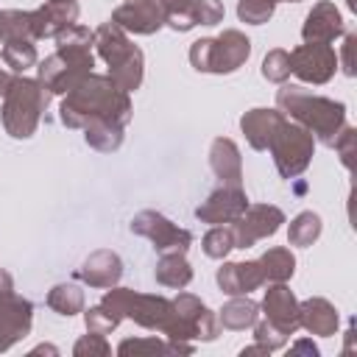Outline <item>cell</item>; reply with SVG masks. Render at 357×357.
<instances>
[{
    "label": "cell",
    "instance_id": "9c48e42d",
    "mask_svg": "<svg viewBox=\"0 0 357 357\" xmlns=\"http://www.w3.org/2000/svg\"><path fill=\"white\" fill-rule=\"evenodd\" d=\"M273 11V0H243L240 3V17L248 22H262L265 17H271Z\"/></svg>",
    "mask_w": 357,
    "mask_h": 357
},
{
    "label": "cell",
    "instance_id": "3957f363",
    "mask_svg": "<svg viewBox=\"0 0 357 357\" xmlns=\"http://www.w3.org/2000/svg\"><path fill=\"white\" fill-rule=\"evenodd\" d=\"M75 14L78 8L73 0H50L42 11L31 14V28L36 36H47V33H56L61 25H70Z\"/></svg>",
    "mask_w": 357,
    "mask_h": 357
},
{
    "label": "cell",
    "instance_id": "6da1fadb",
    "mask_svg": "<svg viewBox=\"0 0 357 357\" xmlns=\"http://www.w3.org/2000/svg\"><path fill=\"white\" fill-rule=\"evenodd\" d=\"M192 64L198 70H215V73H229L234 70L245 56H248V39H243L240 33L229 31L226 36H220L218 42L212 39H201L192 47Z\"/></svg>",
    "mask_w": 357,
    "mask_h": 357
},
{
    "label": "cell",
    "instance_id": "7a4b0ae2",
    "mask_svg": "<svg viewBox=\"0 0 357 357\" xmlns=\"http://www.w3.org/2000/svg\"><path fill=\"white\" fill-rule=\"evenodd\" d=\"M100 50L106 56V61L114 67V78L126 86V89H134L139 84V64H142V56L137 47H131L114 28H106L100 31Z\"/></svg>",
    "mask_w": 357,
    "mask_h": 357
},
{
    "label": "cell",
    "instance_id": "8992f818",
    "mask_svg": "<svg viewBox=\"0 0 357 357\" xmlns=\"http://www.w3.org/2000/svg\"><path fill=\"white\" fill-rule=\"evenodd\" d=\"M100 259L112 265V268L106 271V276H103V284H109V282H114V279L120 276V262H117V257H112V254H98V257H92V259L84 265V279L92 282V284H100V276L95 273V262H100ZM100 271H103V268H100Z\"/></svg>",
    "mask_w": 357,
    "mask_h": 357
},
{
    "label": "cell",
    "instance_id": "8fae6325",
    "mask_svg": "<svg viewBox=\"0 0 357 357\" xmlns=\"http://www.w3.org/2000/svg\"><path fill=\"white\" fill-rule=\"evenodd\" d=\"M251 318H254V304H231L226 312H223V321L229 324V326H245V324H251Z\"/></svg>",
    "mask_w": 357,
    "mask_h": 357
},
{
    "label": "cell",
    "instance_id": "7c38bea8",
    "mask_svg": "<svg viewBox=\"0 0 357 357\" xmlns=\"http://www.w3.org/2000/svg\"><path fill=\"white\" fill-rule=\"evenodd\" d=\"M229 248H231V231L215 229V231L206 237V254H209V257H223Z\"/></svg>",
    "mask_w": 357,
    "mask_h": 357
},
{
    "label": "cell",
    "instance_id": "277c9868",
    "mask_svg": "<svg viewBox=\"0 0 357 357\" xmlns=\"http://www.w3.org/2000/svg\"><path fill=\"white\" fill-rule=\"evenodd\" d=\"M114 20L120 22V25H126V28H134V31H139V33H151L153 28H159V20H162V11H159V6L156 3H131V6H123L117 14H114Z\"/></svg>",
    "mask_w": 357,
    "mask_h": 357
},
{
    "label": "cell",
    "instance_id": "ba28073f",
    "mask_svg": "<svg viewBox=\"0 0 357 357\" xmlns=\"http://www.w3.org/2000/svg\"><path fill=\"white\" fill-rule=\"evenodd\" d=\"M192 14H195V22L215 25L223 17V8L218 0H192Z\"/></svg>",
    "mask_w": 357,
    "mask_h": 357
},
{
    "label": "cell",
    "instance_id": "52a82bcc",
    "mask_svg": "<svg viewBox=\"0 0 357 357\" xmlns=\"http://www.w3.org/2000/svg\"><path fill=\"white\" fill-rule=\"evenodd\" d=\"M262 265H265V273L273 276V279H284V276L293 273V257H287L284 251H271L262 259Z\"/></svg>",
    "mask_w": 357,
    "mask_h": 357
},
{
    "label": "cell",
    "instance_id": "30bf717a",
    "mask_svg": "<svg viewBox=\"0 0 357 357\" xmlns=\"http://www.w3.org/2000/svg\"><path fill=\"white\" fill-rule=\"evenodd\" d=\"M318 218L315 215H301L296 223H293V231H290V237L296 240V243H310L315 234H318Z\"/></svg>",
    "mask_w": 357,
    "mask_h": 357
},
{
    "label": "cell",
    "instance_id": "5b68a950",
    "mask_svg": "<svg viewBox=\"0 0 357 357\" xmlns=\"http://www.w3.org/2000/svg\"><path fill=\"white\" fill-rule=\"evenodd\" d=\"M259 279H262V273H259V265H254V262H248V265H226L218 273V282H220V287L226 293H245Z\"/></svg>",
    "mask_w": 357,
    "mask_h": 357
}]
</instances>
